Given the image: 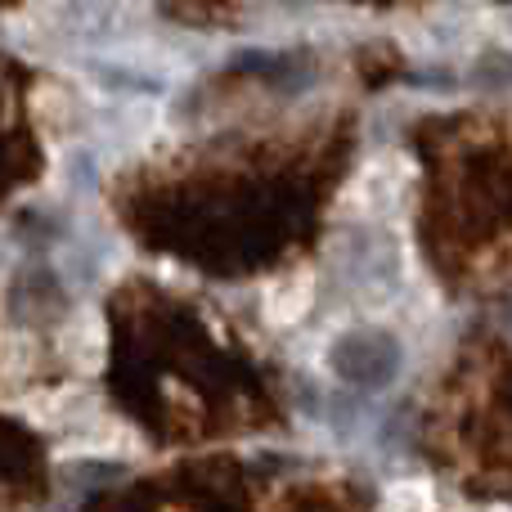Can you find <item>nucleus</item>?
<instances>
[{"mask_svg":"<svg viewBox=\"0 0 512 512\" xmlns=\"http://www.w3.org/2000/svg\"><path fill=\"white\" fill-rule=\"evenodd\" d=\"M346 153L351 131L342 122L270 140H230V149L212 153L203 171L180 185L176 234L167 243L216 274L274 270L315 239Z\"/></svg>","mask_w":512,"mask_h":512,"instance_id":"f257e3e1","label":"nucleus"},{"mask_svg":"<svg viewBox=\"0 0 512 512\" xmlns=\"http://www.w3.org/2000/svg\"><path fill=\"white\" fill-rule=\"evenodd\" d=\"M423 243L454 288L512 279V117H427Z\"/></svg>","mask_w":512,"mask_h":512,"instance_id":"f03ea898","label":"nucleus"},{"mask_svg":"<svg viewBox=\"0 0 512 512\" xmlns=\"http://www.w3.org/2000/svg\"><path fill=\"white\" fill-rule=\"evenodd\" d=\"M423 445L477 495H512V351L472 342L423 414Z\"/></svg>","mask_w":512,"mask_h":512,"instance_id":"7ed1b4c3","label":"nucleus"},{"mask_svg":"<svg viewBox=\"0 0 512 512\" xmlns=\"http://www.w3.org/2000/svg\"><path fill=\"white\" fill-rule=\"evenodd\" d=\"M176 5H185L189 18H198V23H216V18H234L239 0H176Z\"/></svg>","mask_w":512,"mask_h":512,"instance_id":"20e7f679","label":"nucleus"},{"mask_svg":"<svg viewBox=\"0 0 512 512\" xmlns=\"http://www.w3.org/2000/svg\"><path fill=\"white\" fill-rule=\"evenodd\" d=\"M364 5H400V0H364Z\"/></svg>","mask_w":512,"mask_h":512,"instance_id":"39448f33","label":"nucleus"}]
</instances>
